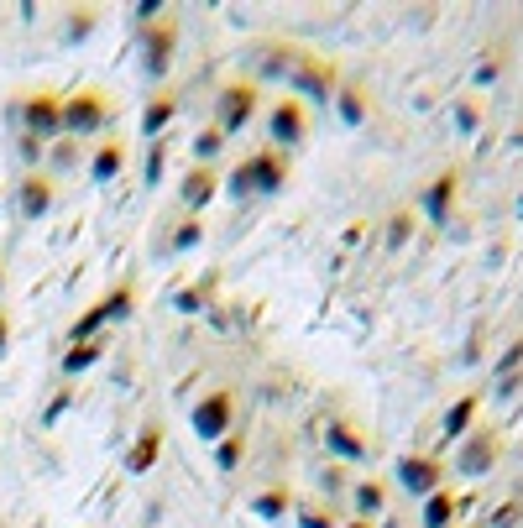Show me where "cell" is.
I'll list each match as a JSON object with an SVG mask.
<instances>
[{
    "mask_svg": "<svg viewBox=\"0 0 523 528\" xmlns=\"http://www.w3.org/2000/svg\"><path fill=\"white\" fill-rule=\"evenodd\" d=\"M283 178H288V163H283V157H278V152H257V157H246V163L236 168L231 189H236V194H252V189L272 194V189H283Z\"/></svg>",
    "mask_w": 523,
    "mask_h": 528,
    "instance_id": "1",
    "label": "cell"
},
{
    "mask_svg": "<svg viewBox=\"0 0 523 528\" xmlns=\"http://www.w3.org/2000/svg\"><path fill=\"white\" fill-rule=\"evenodd\" d=\"M267 131H272V147H304L309 136V116H304V100H278L267 116Z\"/></svg>",
    "mask_w": 523,
    "mask_h": 528,
    "instance_id": "2",
    "label": "cell"
},
{
    "mask_svg": "<svg viewBox=\"0 0 523 528\" xmlns=\"http://www.w3.org/2000/svg\"><path fill=\"white\" fill-rule=\"evenodd\" d=\"M393 476H398V487H403V492H414V497H429V492H440V487H445L435 455H398Z\"/></svg>",
    "mask_w": 523,
    "mask_h": 528,
    "instance_id": "3",
    "label": "cell"
},
{
    "mask_svg": "<svg viewBox=\"0 0 523 528\" xmlns=\"http://www.w3.org/2000/svg\"><path fill=\"white\" fill-rule=\"evenodd\" d=\"M497 455H503V445H497L492 429H471L461 440V455H456V471L461 476H487L497 466Z\"/></svg>",
    "mask_w": 523,
    "mask_h": 528,
    "instance_id": "4",
    "label": "cell"
},
{
    "mask_svg": "<svg viewBox=\"0 0 523 528\" xmlns=\"http://www.w3.org/2000/svg\"><path fill=\"white\" fill-rule=\"evenodd\" d=\"M131 304H136V288H131V283H121L116 293L105 298V304H95V309H89V314L79 319V325H74V346H84V340L95 335V330L105 325V319H121V309H131Z\"/></svg>",
    "mask_w": 523,
    "mask_h": 528,
    "instance_id": "5",
    "label": "cell"
},
{
    "mask_svg": "<svg viewBox=\"0 0 523 528\" xmlns=\"http://www.w3.org/2000/svg\"><path fill=\"white\" fill-rule=\"evenodd\" d=\"M293 89H299V100L325 105V100L335 95V74H330V63H320V58H304L299 68H293Z\"/></svg>",
    "mask_w": 523,
    "mask_h": 528,
    "instance_id": "6",
    "label": "cell"
},
{
    "mask_svg": "<svg viewBox=\"0 0 523 528\" xmlns=\"http://www.w3.org/2000/svg\"><path fill=\"white\" fill-rule=\"evenodd\" d=\"M231 413H236L231 393H210L194 408V429L204 434V440H225V434H231Z\"/></svg>",
    "mask_w": 523,
    "mask_h": 528,
    "instance_id": "7",
    "label": "cell"
},
{
    "mask_svg": "<svg viewBox=\"0 0 523 528\" xmlns=\"http://www.w3.org/2000/svg\"><path fill=\"white\" fill-rule=\"evenodd\" d=\"M100 126H105V95H74V100H63V131L89 136V131H100Z\"/></svg>",
    "mask_w": 523,
    "mask_h": 528,
    "instance_id": "8",
    "label": "cell"
},
{
    "mask_svg": "<svg viewBox=\"0 0 523 528\" xmlns=\"http://www.w3.org/2000/svg\"><path fill=\"white\" fill-rule=\"evenodd\" d=\"M419 210H424V220H429V225H445V220H450V210H456V173H440L435 183H429L424 199H419Z\"/></svg>",
    "mask_w": 523,
    "mask_h": 528,
    "instance_id": "9",
    "label": "cell"
},
{
    "mask_svg": "<svg viewBox=\"0 0 523 528\" xmlns=\"http://www.w3.org/2000/svg\"><path fill=\"white\" fill-rule=\"evenodd\" d=\"M246 116H252V89H246V84H231V89H225V95H220V136H231V131H241L246 126Z\"/></svg>",
    "mask_w": 523,
    "mask_h": 528,
    "instance_id": "10",
    "label": "cell"
},
{
    "mask_svg": "<svg viewBox=\"0 0 523 528\" xmlns=\"http://www.w3.org/2000/svg\"><path fill=\"white\" fill-rule=\"evenodd\" d=\"M27 131H32V136H53V131H63V100H53V95L27 100Z\"/></svg>",
    "mask_w": 523,
    "mask_h": 528,
    "instance_id": "11",
    "label": "cell"
},
{
    "mask_svg": "<svg viewBox=\"0 0 523 528\" xmlns=\"http://www.w3.org/2000/svg\"><path fill=\"white\" fill-rule=\"evenodd\" d=\"M476 408H482V398H476V393H466V398H456V403L445 408V419H440L445 440H466L471 424H476Z\"/></svg>",
    "mask_w": 523,
    "mask_h": 528,
    "instance_id": "12",
    "label": "cell"
},
{
    "mask_svg": "<svg viewBox=\"0 0 523 528\" xmlns=\"http://www.w3.org/2000/svg\"><path fill=\"white\" fill-rule=\"evenodd\" d=\"M48 204H53V183L32 173L27 183H21V215L37 220V215H48Z\"/></svg>",
    "mask_w": 523,
    "mask_h": 528,
    "instance_id": "13",
    "label": "cell"
},
{
    "mask_svg": "<svg viewBox=\"0 0 523 528\" xmlns=\"http://www.w3.org/2000/svg\"><path fill=\"white\" fill-rule=\"evenodd\" d=\"M351 497H356V513L367 518V523H372L382 508H388V487H382V481H356Z\"/></svg>",
    "mask_w": 523,
    "mask_h": 528,
    "instance_id": "14",
    "label": "cell"
},
{
    "mask_svg": "<svg viewBox=\"0 0 523 528\" xmlns=\"http://www.w3.org/2000/svg\"><path fill=\"white\" fill-rule=\"evenodd\" d=\"M450 518H456V497H450L445 487L424 497V528H450Z\"/></svg>",
    "mask_w": 523,
    "mask_h": 528,
    "instance_id": "15",
    "label": "cell"
},
{
    "mask_svg": "<svg viewBox=\"0 0 523 528\" xmlns=\"http://www.w3.org/2000/svg\"><path fill=\"white\" fill-rule=\"evenodd\" d=\"M121 163H126L121 142H105V147L95 152V163H89V178H95V183H110V178L121 173Z\"/></svg>",
    "mask_w": 523,
    "mask_h": 528,
    "instance_id": "16",
    "label": "cell"
},
{
    "mask_svg": "<svg viewBox=\"0 0 523 528\" xmlns=\"http://www.w3.org/2000/svg\"><path fill=\"white\" fill-rule=\"evenodd\" d=\"M210 194H215V173L210 168H194L184 178V204H189V210H199V204H210Z\"/></svg>",
    "mask_w": 523,
    "mask_h": 528,
    "instance_id": "17",
    "label": "cell"
},
{
    "mask_svg": "<svg viewBox=\"0 0 523 528\" xmlns=\"http://www.w3.org/2000/svg\"><path fill=\"white\" fill-rule=\"evenodd\" d=\"M157 450H163V429L147 424V429H142V440H136V450H131V471H147V466L157 461Z\"/></svg>",
    "mask_w": 523,
    "mask_h": 528,
    "instance_id": "18",
    "label": "cell"
},
{
    "mask_svg": "<svg viewBox=\"0 0 523 528\" xmlns=\"http://www.w3.org/2000/svg\"><path fill=\"white\" fill-rule=\"evenodd\" d=\"M330 450L346 455V461H361V455H367V445H361V434L351 424H330Z\"/></svg>",
    "mask_w": 523,
    "mask_h": 528,
    "instance_id": "19",
    "label": "cell"
},
{
    "mask_svg": "<svg viewBox=\"0 0 523 528\" xmlns=\"http://www.w3.org/2000/svg\"><path fill=\"white\" fill-rule=\"evenodd\" d=\"M173 42H178V32H173V21H168V27H157V37H152V48H147V68H152V74H163V68H168V53H173Z\"/></svg>",
    "mask_w": 523,
    "mask_h": 528,
    "instance_id": "20",
    "label": "cell"
},
{
    "mask_svg": "<svg viewBox=\"0 0 523 528\" xmlns=\"http://www.w3.org/2000/svg\"><path fill=\"white\" fill-rule=\"evenodd\" d=\"M168 116H173V95H157L152 100V110H147V136H157L168 126Z\"/></svg>",
    "mask_w": 523,
    "mask_h": 528,
    "instance_id": "21",
    "label": "cell"
},
{
    "mask_svg": "<svg viewBox=\"0 0 523 528\" xmlns=\"http://www.w3.org/2000/svg\"><path fill=\"white\" fill-rule=\"evenodd\" d=\"M220 142H225L220 131H199V136H194V157H199V168H210V157L220 152Z\"/></svg>",
    "mask_w": 523,
    "mask_h": 528,
    "instance_id": "22",
    "label": "cell"
},
{
    "mask_svg": "<svg viewBox=\"0 0 523 528\" xmlns=\"http://www.w3.org/2000/svg\"><path fill=\"white\" fill-rule=\"evenodd\" d=\"M95 356H100L95 340H89V346H74V351H68V361H63V372H84V366L95 361Z\"/></svg>",
    "mask_w": 523,
    "mask_h": 528,
    "instance_id": "23",
    "label": "cell"
},
{
    "mask_svg": "<svg viewBox=\"0 0 523 528\" xmlns=\"http://www.w3.org/2000/svg\"><path fill=\"white\" fill-rule=\"evenodd\" d=\"M283 508H288L283 492H262V497H257V513H262V518H283Z\"/></svg>",
    "mask_w": 523,
    "mask_h": 528,
    "instance_id": "24",
    "label": "cell"
},
{
    "mask_svg": "<svg viewBox=\"0 0 523 528\" xmlns=\"http://www.w3.org/2000/svg\"><path fill=\"white\" fill-rule=\"evenodd\" d=\"M215 461H220L225 471H231V466L241 461V440H231V434H225V440H220V450H215Z\"/></svg>",
    "mask_w": 523,
    "mask_h": 528,
    "instance_id": "25",
    "label": "cell"
},
{
    "mask_svg": "<svg viewBox=\"0 0 523 528\" xmlns=\"http://www.w3.org/2000/svg\"><path fill=\"white\" fill-rule=\"evenodd\" d=\"M340 110H346V121H361V116H367V105H361L356 89H346V95H340Z\"/></svg>",
    "mask_w": 523,
    "mask_h": 528,
    "instance_id": "26",
    "label": "cell"
},
{
    "mask_svg": "<svg viewBox=\"0 0 523 528\" xmlns=\"http://www.w3.org/2000/svg\"><path fill=\"white\" fill-rule=\"evenodd\" d=\"M518 366H523V340H518V346H513V351L503 356V366H497V372H503V382H508V377L518 372Z\"/></svg>",
    "mask_w": 523,
    "mask_h": 528,
    "instance_id": "27",
    "label": "cell"
},
{
    "mask_svg": "<svg viewBox=\"0 0 523 528\" xmlns=\"http://www.w3.org/2000/svg\"><path fill=\"white\" fill-rule=\"evenodd\" d=\"M388 241H393V246H403V241H408V215H398V220L388 225Z\"/></svg>",
    "mask_w": 523,
    "mask_h": 528,
    "instance_id": "28",
    "label": "cell"
},
{
    "mask_svg": "<svg viewBox=\"0 0 523 528\" xmlns=\"http://www.w3.org/2000/svg\"><path fill=\"white\" fill-rule=\"evenodd\" d=\"M456 121H461V131H476V105H461Z\"/></svg>",
    "mask_w": 523,
    "mask_h": 528,
    "instance_id": "29",
    "label": "cell"
},
{
    "mask_svg": "<svg viewBox=\"0 0 523 528\" xmlns=\"http://www.w3.org/2000/svg\"><path fill=\"white\" fill-rule=\"evenodd\" d=\"M194 241H199V225H184V231H178V241H173V246L184 251V246H194Z\"/></svg>",
    "mask_w": 523,
    "mask_h": 528,
    "instance_id": "30",
    "label": "cell"
},
{
    "mask_svg": "<svg viewBox=\"0 0 523 528\" xmlns=\"http://www.w3.org/2000/svg\"><path fill=\"white\" fill-rule=\"evenodd\" d=\"M6 340H11V325H6V314H0V351H6Z\"/></svg>",
    "mask_w": 523,
    "mask_h": 528,
    "instance_id": "31",
    "label": "cell"
},
{
    "mask_svg": "<svg viewBox=\"0 0 523 528\" xmlns=\"http://www.w3.org/2000/svg\"><path fill=\"white\" fill-rule=\"evenodd\" d=\"M340 528H372V523H367V518H356V523H340Z\"/></svg>",
    "mask_w": 523,
    "mask_h": 528,
    "instance_id": "32",
    "label": "cell"
},
{
    "mask_svg": "<svg viewBox=\"0 0 523 528\" xmlns=\"http://www.w3.org/2000/svg\"><path fill=\"white\" fill-rule=\"evenodd\" d=\"M518 215H523V199H518Z\"/></svg>",
    "mask_w": 523,
    "mask_h": 528,
    "instance_id": "33",
    "label": "cell"
}]
</instances>
